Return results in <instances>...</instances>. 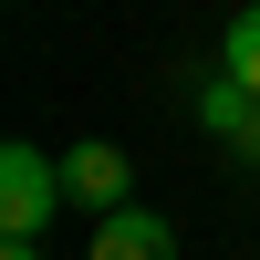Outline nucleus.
Listing matches in <instances>:
<instances>
[{"label":"nucleus","instance_id":"nucleus-2","mask_svg":"<svg viewBox=\"0 0 260 260\" xmlns=\"http://www.w3.org/2000/svg\"><path fill=\"white\" fill-rule=\"evenodd\" d=\"M62 187H73V208H125L136 198V167H125V146L115 136H83V146H62Z\"/></svg>","mask_w":260,"mask_h":260},{"label":"nucleus","instance_id":"nucleus-1","mask_svg":"<svg viewBox=\"0 0 260 260\" xmlns=\"http://www.w3.org/2000/svg\"><path fill=\"white\" fill-rule=\"evenodd\" d=\"M62 198H73V187H62V156H42L31 136L0 146V229H11V240H42Z\"/></svg>","mask_w":260,"mask_h":260},{"label":"nucleus","instance_id":"nucleus-3","mask_svg":"<svg viewBox=\"0 0 260 260\" xmlns=\"http://www.w3.org/2000/svg\"><path fill=\"white\" fill-rule=\"evenodd\" d=\"M83 260H177V229H167L156 208H136V198H125V208H104V219H94Z\"/></svg>","mask_w":260,"mask_h":260},{"label":"nucleus","instance_id":"nucleus-5","mask_svg":"<svg viewBox=\"0 0 260 260\" xmlns=\"http://www.w3.org/2000/svg\"><path fill=\"white\" fill-rule=\"evenodd\" d=\"M219 73L260 94V0H250V11H229V42H219Z\"/></svg>","mask_w":260,"mask_h":260},{"label":"nucleus","instance_id":"nucleus-4","mask_svg":"<svg viewBox=\"0 0 260 260\" xmlns=\"http://www.w3.org/2000/svg\"><path fill=\"white\" fill-rule=\"evenodd\" d=\"M198 115H208V136H219L229 156H250V167H260V94H250V83H229V73H219V83L198 94Z\"/></svg>","mask_w":260,"mask_h":260},{"label":"nucleus","instance_id":"nucleus-6","mask_svg":"<svg viewBox=\"0 0 260 260\" xmlns=\"http://www.w3.org/2000/svg\"><path fill=\"white\" fill-rule=\"evenodd\" d=\"M0 260H42V240H11V250H0Z\"/></svg>","mask_w":260,"mask_h":260}]
</instances>
